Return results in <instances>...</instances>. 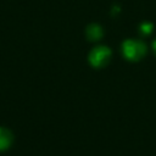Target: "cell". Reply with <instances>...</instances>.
Instances as JSON below:
<instances>
[{
    "label": "cell",
    "mask_w": 156,
    "mask_h": 156,
    "mask_svg": "<svg viewBox=\"0 0 156 156\" xmlns=\"http://www.w3.org/2000/svg\"><path fill=\"white\" fill-rule=\"evenodd\" d=\"M152 49H154V51L156 52V40H154V43H152Z\"/></svg>",
    "instance_id": "8992f818"
},
{
    "label": "cell",
    "mask_w": 156,
    "mask_h": 156,
    "mask_svg": "<svg viewBox=\"0 0 156 156\" xmlns=\"http://www.w3.org/2000/svg\"><path fill=\"white\" fill-rule=\"evenodd\" d=\"M152 28H154V26L151 23H141L140 24V32L143 34H146V35L152 32Z\"/></svg>",
    "instance_id": "5b68a950"
},
{
    "label": "cell",
    "mask_w": 156,
    "mask_h": 156,
    "mask_svg": "<svg viewBox=\"0 0 156 156\" xmlns=\"http://www.w3.org/2000/svg\"><path fill=\"white\" fill-rule=\"evenodd\" d=\"M122 51H123V55L127 60L138 61L145 55L146 46L141 41L133 40V39H127L122 44Z\"/></svg>",
    "instance_id": "6da1fadb"
},
{
    "label": "cell",
    "mask_w": 156,
    "mask_h": 156,
    "mask_svg": "<svg viewBox=\"0 0 156 156\" xmlns=\"http://www.w3.org/2000/svg\"><path fill=\"white\" fill-rule=\"evenodd\" d=\"M102 28L96 23H93L87 28V37L89 40H99L102 37Z\"/></svg>",
    "instance_id": "277c9868"
},
{
    "label": "cell",
    "mask_w": 156,
    "mask_h": 156,
    "mask_svg": "<svg viewBox=\"0 0 156 156\" xmlns=\"http://www.w3.org/2000/svg\"><path fill=\"white\" fill-rule=\"evenodd\" d=\"M12 143V134L9 129L0 127V151H4L10 147Z\"/></svg>",
    "instance_id": "3957f363"
},
{
    "label": "cell",
    "mask_w": 156,
    "mask_h": 156,
    "mask_svg": "<svg viewBox=\"0 0 156 156\" xmlns=\"http://www.w3.org/2000/svg\"><path fill=\"white\" fill-rule=\"evenodd\" d=\"M111 56V50L107 46H96L89 54V62L93 67H104Z\"/></svg>",
    "instance_id": "7a4b0ae2"
}]
</instances>
